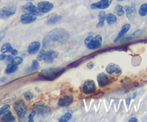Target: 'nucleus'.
I'll return each instance as SVG.
<instances>
[{
  "label": "nucleus",
  "instance_id": "nucleus-1",
  "mask_svg": "<svg viewBox=\"0 0 147 122\" xmlns=\"http://www.w3.org/2000/svg\"><path fill=\"white\" fill-rule=\"evenodd\" d=\"M70 38L68 32L63 28H55L52 30L45 35L42 40L44 48L55 46V44H63L67 42Z\"/></svg>",
  "mask_w": 147,
  "mask_h": 122
},
{
  "label": "nucleus",
  "instance_id": "nucleus-2",
  "mask_svg": "<svg viewBox=\"0 0 147 122\" xmlns=\"http://www.w3.org/2000/svg\"><path fill=\"white\" fill-rule=\"evenodd\" d=\"M65 71V69L64 67H50V68L42 70L39 75L43 78L46 79V80H53L60 77Z\"/></svg>",
  "mask_w": 147,
  "mask_h": 122
},
{
  "label": "nucleus",
  "instance_id": "nucleus-3",
  "mask_svg": "<svg viewBox=\"0 0 147 122\" xmlns=\"http://www.w3.org/2000/svg\"><path fill=\"white\" fill-rule=\"evenodd\" d=\"M103 38L100 35L98 34L96 37L92 35H88L85 39L84 43L88 49L89 50H96L101 47Z\"/></svg>",
  "mask_w": 147,
  "mask_h": 122
},
{
  "label": "nucleus",
  "instance_id": "nucleus-4",
  "mask_svg": "<svg viewBox=\"0 0 147 122\" xmlns=\"http://www.w3.org/2000/svg\"><path fill=\"white\" fill-rule=\"evenodd\" d=\"M57 56H58V53L55 50H50L48 51H45L44 50H41L37 55V59L39 61L44 60L45 63H53V60L57 58Z\"/></svg>",
  "mask_w": 147,
  "mask_h": 122
},
{
  "label": "nucleus",
  "instance_id": "nucleus-5",
  "mask_svg": "<svg viewBox=\"0 0 147 122\" xmlns=\"http://www.w3.org/2000/svg\"><path fill=\"white\" fill-rule=\"evenodd\" d=\"M13 109L20 119H24L27 112V106L23 100H18L13 103Z\"/></svg>",
  "mask_w": 147,
  "mask_h": 122
},
{
  "label": "nucleus",
  "instance_id": "nucleus-6",
  "mask_svg": "<svg viewBox=\"0 0 147 122\" xmlns=\"http://www.w3.org/2000/svg\"><path fill=\"white\" fill-rule=\"evenodd\" d=\"M33 111L36 114L42 116H47L51 112V109L41 101L37 102L33 105Z\"/></svg>",
  "mask_w": 147,
  "mask_h": 122
},
{
  "label": "nucleus",
  "instance_id": "nucleus-7",
  "mask_svg": "<svg viewBox=\"0 0 147 122\" xmlns=\"http://www.w3.org/2000/svg\"><path fill=\"white\" fill-rule=\"evenodd\" d=\"M17 11V7L14 5H7L0 9V18L2 20L9 18L14 15Z\"/></svg>",
  "mask_w": 147,
  "mask_h": 122
},
{
  "label": "nucleus",
  "instance_id": "nucleus-8",
  "mask_svg": "<svg viewBox=\"0 0 147 122\" xmlns=\"http://www.w3.org/2000/svg\"><path fill=\"white\" fill-rule=\"evenodd\" d=\"M82 92L86 95L93 94L96 91V86L93 80H87L82 86Z\"/></svg>",
  "mask_w": 147,
  "mask_h": 122
},
{
  "label": "nucleus",
  "instance_id": "nucleus-9",
  "mask_svg": "<svg viewBox=\"0 0 147 122\" xmlns=\"http://www.w3.org/2000/svg\"><path fill=\"white\" fill-rule=\"evenodd\" d=\"M22 10L25 13H29V14H33L35 16H42V13L40 12L37 7H36L32 3L27 2V4H24L22 7Z\"/></svg>",
  "mask_w": 147,
  "mask_h": 122
},
{
  "label": "nucleus",
  "instance_id": "nucleus-10",
  "mask_svg": "<svg viewBox=\"0 0 147 122\" xmlns=\"http://www.w3.org/2000/svg\"><path fill=\"white\" fill-rule=\"evenodd\" d=\"M98 84L100 88L106 87L111 83V78H109L105 73H100L97 75Z\"/></svg>",
  "mask_w": 147,
  "mask_h": 122
},
{
  "label": "nucleus",
  "instance_id": "nucleus-11",
  "mask_svg": "<svg viewBox=\"0 0 147 122\" xmlns=\"http://www.w3.org/2000/svg\"><path fill=\"white\" fill-rule=\"evenodd\" d=\"M53 4H52L51 2H50V1H40V2L37 4V9H38L39 11H40V12L42 13V14L49 12L50 10L53 9Z\"/></svg>",
  "mask_w": 147,
  "mask_h": 122
},
{
  "label": "nucleus",
  "instance_id": "nucleus-12",
  "mask_svg": "<svg viewBox=\"0 0 147 122\" xmlns=\"http://www.w3.org/2000/svg\"><path fill=\"white\" fill-rule=\"evenodd\" d=\"M111 2L112 0H100V1H98V2L92 4L90 5V8L92 9H107L108 7H110Z\"/></svg>",
  "mask_w": 147,
  "mask_h": 122
},
{
  "label": "nucleus",
  "instance_id": "nucleus-13",
  "mask_svg": "<svg viewBox=\"0 0 147 122\" xmlns=\"http://www.w3.org/2000/svg\"><path fill=\"white\" fill-rule=\"evenodd\" d=\"M106 70L109 75H120L122 73L121 67L115 63H110L108 65Z\"/></svg>",
  "mask_w": 147,
  "mask_h": 122
},
{
  "label": "nucleus",
  "instance_id": "nucleus-14",
  "mask_svg": "<svg viewBox=\"0 0 147 122\" xmlns=\"http://www.w3.org/2000/svg\"><path fill=\"white\" fill-rule=\"evenodd\" d=\"M73 102V98L70 95H65L63 97L60 98L57 101V105L60 107H65L72 104Z\"/></svg>",
  "mask_w": 147,
  "mask_h": 122
},
{
  "label": "nucleus",
  "instance_id": "nucleus-15",
  "mask_svg": "<svg viewBox=\"0 0 147 122\" xmlns=\"http://www.w3.org/2000/svg\"><path fill=\"white\" fill-rule=\"evenodd\" d=\"M125 11H126V17L129 19L130 21L133 20L135 18V16H136V7H135L134 4H132L131 6H125L124 7Z\"/></svg>",
  "mask_w": 147,
  "mask_h": 122
},
{
  "label": "nucleus",
  "instance_id": "nucleus-16",
  "mask_svg": "<svg viewBox=\"0 0 147 122\" xmlns=\"http://www.w3.org/2000/svg\"><path fill=\"white\" fill-rule=\"evenodd\" d=\"M37 20V17L33 14H29V13H25V14H22L20 17V21L22 24H30V23L33 22Z\"/></svg>",
  "mask_w": 147,
  "mask_h": 122
},
{
  "label": "nucleus",
  "instance_id": "nucleus-17",
  "mask_svg": "<svg viewBox=\"0 0 147 122\" xmlns=\"http://www.w3.org/2000/svg\"><path fill=\"white\" fill-rule=\"evenodd\" d=\"M40 48V43L39 42L35 41L33 42L30 43V45L28 46L27 48V52L30 55H34L39 51Z\"/></svg>",
  "mask_w": 147,
  "mask_h": 122
},
{
  "label": "nucleus",
  "instance_id": "nucleus-18",
  "mask_svg": "<svg viewBox=\"0 0 147 122\" xmlns=\"http://www.w3.org/2000/svg\"><path fill=\"white\" fill-rule=\"evenodd\" d=\"M130 29H131V25L129 24H125L124 25H123V27H121V31L119 32V34H118V35L116 36V37L115 38V40H114L115 42H116L119 41V40H121V39L122 37H123V36H124L125 34H126V33L129 31V30H130Z\"/></svg>",
  "mask_w": 147,
  "mask_h": 122
},
{
  "label": "nucleus",
  "instance_id": "nucleus-19",
  "mask_svg": "<svg viewBox=\"0 0 147 122\" xmlns=\"http://www.w3.org/2000/svg\"><path fill=\"white\" fill-rule=\"evenodd\" d=\"M60 19H61V16L58 15L56 13H53L47 17V22L48 24H53L60 21Z\"/></svg>",
  "mask_w": 147,
  "mask_h": 122
},
{
  "label": "nucleus",
  "instance_id": "nucleus-20",
  "mask_svg": "<svg viewBox=\"0 0 147 122\" xmlns=\"http://www.w3.org/2000/svg\"><path fill=\"white\" fill-rule=\"evenodd\" d=\"M0 121L4 122H11L15 121V118L13 116L12 113H11V111H6L5 113L3 114V116L1 118Z\"/></svg>",
  "mask_w": 147,
  "mask_h": 122
},
{
  "label": "nucleus",
  "instance_id": "nucleus-21",
  "mask_svg": "<svg viewBox=\"0 0 147 122\" xmlns=\"http://www.w3.org/2000/svg\"><path fill=\"white\" fill-rule=\"evenodd\" d=\"M106 14L104 11H100V12L98 13L99 22L97 24L98 27H102L103 25H104V22L105 20H106Z\"/></svg>",
  "mask_w": 147,
  "mask_h": 122
},
{
  "label": "nucleus",
  "instance_id": "nucleus-22",
  "mask_svg": "<svg viewBox=\"0 0 147 122\" xmlns=\"http://www.w3.org/2000/svg\"><path fill=\"white\" fill-rule=\"evenodd\" d=\"M106 20L108 24L111 25V24H115L117 22V17H116V16L115 14L110 13V14H108L106 15Z\"/></svg>",
  "mask_w": 147,
  "mask_h": 122
},
{
  "label": "nucleus",
  "instance_id": "nucleus-23",
  "mask_svg": "<svg viewBox=\"0 0 147 122\" xmlns=\"http://www.w3.org/2000/svg\"><path fill=\"white\" fill-rule=\"evenodd\" d=\"M39 67H40V65H39L38 61L36 60H34L32 61V65L26 70V72L27 73H32V72L36 71V70H38Z\"/></svg>",
  "mask_w": 147,
  "mask_h": 122
},
{
  "label": "nucleus",
  "instance_id": "nucleus-24",
  "mask_svg": "<svg viewBox=\"0 0 147 122\" xmlns=\"http://www.w3.org/2000/svg\"><path fill=\"white\" fill-rule=\"evenodd\" d=\"M18 67H17V65L12 64V63H10L7 66L5 69V73L7 74H10V73H12L14 72H15L17 70Z\"/></svg>",
  "mask_w": 147,
  "mask_h": 122
},
{
  "label": "nucleus",
  "instance_id": "nucleus-25",
  "mask_svg": "<svg viewBox=\"0 0 147 122\" xmlns=\"http://www.w3.org/2000/svg\"><path fill=\"white\" fill-rule=\"evenodd\" d=\"M13 50L12 47H11V44L9 43H5V44H3L1 47V52L2 53H10L11 50Z\"/></svg>",
  "mask_w": 147,
  "mask_h": 122
},
{
  "label": "nucleus",
  "instance_id": "nucleus-26",
  "mask_svg": "<svg viewBox=\"0 0 147 122\" xmlns=\"http://www.w3.org/2000/svg\"><path fill=\"white\" fill-rule=\"evenodd\" d=\"M139 15L142 17H145L147 14V4L146 3H144L141 5L140 8L139 9Z\"/></svg>",
  "mask_w": 147,
  "mask_h": 122
},
{
  "label": "nucleus",
  "instance_id": "nucleus-27",
  "mask_svg": "<svg viewBox=\"0 0 147 122\" xmlns=\"http://www.w3.org/2000/svg\"><path fill=\"white\" fill-rule=\"evenodd\" d=\"M114 11L116 14V15L119 16V17H121L124 14V9H123V7H122L121 5H119V4H117V5L114 8Z\"/></svg>",
  "mask_w": 147,
  "mask_h": 122
},
{
  "label": "nucleus",
  "instance_id": "nucleus-28",
  "mask_svg": "<svg viewBox=\"0 0 147 122\" xmlns=\"http://www.w3.org/2000/svg\"><path fill=\"white\" fill-rule=\"evenodd\" d=\"M71 118H72V113H70V112H67V113H65L63 116H62L61 117L58 119V121L60 122H66V121H68Z\"/></svg>",
  "mask_w": 147,
  "mask_h": 122
},
{
  "label": "nucleus",
  "instance_id": "nucleus-29",
  "mask_svg": "<svg viewBox=\"0 0 147 122\" xmlns=\"http://www.w3.org/2000/svg\"><path fill=\"white\" fill-rule=\"evenodd\" d=\"M23 61V58L22 57H19V56H17V57H11V60H10V63H12V64H14V65H18L21 64L22 63Z\"/></svg>",
  "mask_w": 147,
  "mask_h": 122
},
{
  "label": "nucleus",
  "instance_id": "nucleus-30",
  "mask_svg": "<svg viewBox=\"0 0 147 122\" xmlns=\"http://www.w3.org/2000/svg\"><path fill=\"white\" fill-rule=\"evenodd\" d=\"M143 30H138L136 31H135L133 34H131V35H129L131 37V38L133 39L135 38V37H140L142 34H143Z\"/></svg>",
  "mask_w": 147,
  "mask_h": 122
},
{
  "label": "nucleus",
  "instance_id": "nucleus-31",
  "mask_svg": "<svg viewBox=\"0 0 147 122\" xmlns=\"http://www.w3.org/2000/svg\"><path fill=\"white\" fill-rule=\"evenodd\" d=\"M24 97L27 101H30V100H31L33 98L34 95H33V93H31L30 91H27L24 93Z\"/></svg>",
  "mask_w": 147,
  "mask_h": 122
},
{
  "label": "nucleus",
  "instance_id": "nucleus-32",
  "mask_svg": "<svg viewBox=\"0 0 147 122\" xmlns=\"http://www.w3.org/2000/svg\"><path fill=\"white\" fill-rule=\"evenodd\" d=\"M9 109H10V105L9 104L4 105V106H3L2 107L0 108V116H1V115L4 114L6 111L9 110Z\"/></svg>",
  "mask_w": 147,
  "mask_h": 122
},
{
  "label": "nucleus",
  "instance_id": "nucleus-33",
  "mask_svg": "<svg viewBox=\"0 0 147 122\" xmlns=\"http://www.w3.org/2000/svg\"><path fill=\"white\" fill-rule=\"evenodd\" d=\"M35 112L34 111H33L32 112V113H30V114H29V116H28V121L29 122H33L34 121V116H35Z\"/></svg>",
  "mask_w": 147,
  "mask_h": 122
},
{
  "label": "nucleus",
  "instance_id": "nucleus-34",
  "mask_svg": "<svg viewBox=\"0 0 147 122\" xmlns=\"http://www.w3.org/2000/svg\"><path fill=\"white\" fill-rule=\"evenodd\" d=\"M7 31V28L4 29V30H1V31H0V42H1V40H3V38L4 37V36H5Z\"/></svg>",
  "mask_w": 147,
  "mask_h": 122
},
{
  "label": "nucleus",
  "instance_id": "nucleus-35",
  "mask_svg": "<svg viewBox=\"0 0 147 122\" xmlns=\"http://www.w3.org/2000/svg\"><path fill=\"white\" fill-rule=\"evenodd\" d=\"M10 53H11V55L12 56H15V55H17V54H18V51H17V50H16V49H13V50H11V51L10 52Z\"/></svg>",
  "mask_w": 147,
  "mask_h": 122
},
{
  "label": "nucleus",
  "instance_id": "nucleus-36",
  "mask_svg": "<svg viewBox=\"0 0 147 122\" xmlns=\"http://www.w3.org/2000/svg\"><path fill=\"white\" fill-rule=\"evenodd\" d=\"M93 66H94V64H93V62H90V63H88L87 64V67L88 69H92L93 67Z\"/></svg>",
  "mask_w": 147,
  "mask_h": 122
},
{
  "label": "nucleus",
  "instance_id": "nucleus-37",
  "mask_svg": "<svg viewBox=\"0 0 147 122\" xmlns=\"http://www.w3.org/2000/svg\"><path fill=\"white\" fill-rule=\"evenodd\" d=\"M131 100V97L126 98V105H127L128 107H129V105H130Z\"/></svg>",
  "mask_w": 147,
  "mask_h": 122
},
{
  "label": "nucleus",
  "instance_id": "nucleus-38",
  "mask_svg": "<svg viewBox=\"0 0 147 122\" xmlns=\"http://www.w3.org/2000/svg\"><path fill=\"white\" fill-rule=\"evenodd\" d=\"M7 55H6L5 54H1L0 55V60H4L7 58Z\"/></svg>",
  "mask_w": 147,
  "mask_h": 122
},
{
  "label": "nucleus",
  "instance_id": "nucleus-39",
  "mask_svg": "<svg viewBox=\"0 0 147 122\" xmlns=\"http://www.w3.org/2000/svg\"><path fill=\"white\" fill-rule=\"evenodd\" d=\"M129 122H137L138 120H137V119H136V118L133 117V118H131V119H129Z\"/></svg>",
  "mask_w": 147,
  "mask_h": 122
},
{
  "label": "nucleus",
  "instance_id": "nucleus-40",
  "mask_svg": "<svg viewBox=\"0 0 147 122\" xmlns=\"http://www.w3.org/2000/svg\"><path fill=\"white\" fill-rule=\"evenodd\" d=\"M136 95H137V93H136V92H135V93H134V94H133V96H132V97H131V98L134 99V98H136Z\"/></svg>",
  "mask_w": 147,
  "mask_h": 122
},
{
  "label": "nucleus",
  "instance_id": "nucleus-41",
  "mask_svg": "<svg viewBox=\"0 0 147 122\" xmlns=\"http://www.w3.org/2000/svg\"><path fill=\"white\" fill-rule=\"evenodd\" d=\"M117 1H124V0H116Z\"/></svg>",
  "mask_w": 147,
  "mask_h": 122
},
{
  "label": "nucleus",
  "instance_id": "nucleus-42",
  "mask_svg": "<svg viewBox=\"0 0 147 122\" xmlns=\"http://www.w3.org/2000/svg\"><path fill=\"white\" fill-rule=\"evenodd\" d=\"M26 1H34V0H26Z\"/></svg>",
  "mask_w": 147,
  "mask_h": 122
}]
</instances>
